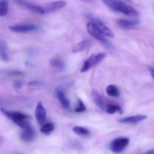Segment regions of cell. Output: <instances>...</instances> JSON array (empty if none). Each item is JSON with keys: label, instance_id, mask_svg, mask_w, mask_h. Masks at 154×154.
I'll list each match as a JSON object with an SVG mask.
<instances>
[{"label": "cell", "instance_id": "obj_22", "mask_svg": "<svg viewBox=\"0 0 154 154\" xmlns=\"http://www.w3.org/2000/svg\"><path fill=\"white\" fill-rule=\"evenodd\" d=\"M8 12V3L5 0L0 1V17L5 16Z\"/></svg>", "mask_w": 154, "mask_h": 154}, {"label": "cell", "instance_id": "obj_19", "mask_svg": "<svg viewBox=\"0 0 154 154\" xmlns=\"http://www.w3.org/2000/svg\"><path fill=\"white\" fill-rule=\"evenodd\" d=\"M51 66L55 68L56 69L59 71H63V69H65V63L63 61V60H60V59H54V60H52L51 62H50Z\"/></svg>", "mask_w": 154, "mask_h": 154}, {"label": "cell", "instance_id": "obj_28", "mask_svg": "<svg viewBox=\"0 0 154 154\" xmlns=\"http://www.w3.org/2000/svg\"><path fill=\"white\" fill-rule=\"evenodd\" d=\"M81 1L85 2H93L94 0H81Z\"/></svg>", "mask_w": 154, "mask_h": 154}, {"label": "cell", "instance_id": "obj_21", "mask_svg": "<svg viewBox=\"0 0 154 154\" xmlns=\"http://www.w3.org/2000/svg\"><path fill=\"white\" fill-rule=\"evenodd\" d=\"M73 132L77 135H81V136H87V135H90V131L86 128L81 127V126H76L73 127Z\"/></svg>", "mask_w": 154, "mask_h": 154}, {"label": "cell", "instance_id": "obj_30", "mask_svg": "<svg viewBox=\"0 0 154 154\" xmlns=\"http://www.w3.org/2000/svg\"><path fill=\"white\" fill-rule=\"evenodd\" d=\"M0 105H1V102H0Z\"/></svg>", "mask_w": 154, "mask_h": 154}, {"label": "cell", "instance_id": "obj_4", "mask_svg": "<svg viewBox=\"0 0 154 154\" xmlns=\"http://www.w3.org/2000/svg\"><path fill=\"white\" fill-rule=\"evenodd\" d=\"M105 57H106V54L104 53H99V54L91 55L90 58H88L84 62V64L83 65V67L81 69V72H86L90 70L92 67L96 66L100 62H102Z\"/></svg>", "mask_w": 154, "mask_h": 154}, {"label": "cell", "instance_id": "obj_2", "mask_svg": "<svg viewBox=\"0 0 154 154\" xmlns=\"http://www.w3.org/2000/svg\"><path fill=\"white\" fill-rule=\"evenodd\" d=\"M1 111L5 116H6L9 120L13 121L15 124L20 126L23 130L32 127L28 120L29 118V116L26 115L23 113L18 112V111H7V110H5L3 108L1 109Z\"/></svg>", "mask_w": 154, "mask_h": 154}, {"label": "cell", "instance_id": "obj_26", "mask_svg": "<svg viewBox=\"0 0 154 154\" xmlns=\"http://www.w3.org/2000/svg\"><path fill=\"white\" fill-rule=\"evenodd\" d=\"M149 72H150V75H151L152 78H153L154 80V67H153V66H150V67H149Z\"/></svg>", "mask_w": 154, "mask_h": 154}, {"label": "cell", "instance_id": "obj_27", "mask_svg": "<svg viewBox=\"0 0 154 154\" xmlns=\"http://www.w3.org/2000/svg\"><path fill=\"white\" fill-rule=\"evenodd\" d=\"M142 154H154V148L153 149H150V150H147V151L144 152Z\"/></svg>", "mask_w": 154, "mask_h": 154}, {"label": "cell", "instance_id": "obj_7", "mask_svg": "<svg viewBox=\"0 0 154 154\" xmlns=\"http://www.w3.org/2000/svg\"><path fill=\"white\" fill-rule=\"evenodd\" d=\"M9 29L14 32H29L34 31L37 29V26L34 24H15V25L10 26L8 27Z\"/></svg>", "mask_w": 154, "mask_h": 154}, {"label": "cell", "instance_id": "obj_14", "mask_svg": "<svg viewBox=\"0 0 154 154\" xmlns=\"http://www.w3.org/2000/svg\"><path fill=\"white\" fill-rule=\"evenodd\" d=\"M92 45V42L89 39H84V40L81 41V42H78V44L75 45L73 47V49H72V51L73 53H78L81 52V51H84L87 48H90Z\"/></svg>", "mask_w": 154, "mask_h": 154}, {"label": "cell", "instance_id": "obj_5", "mask_svg": "<svg viewBox=\"0 0 154 154\" xmlns=\"http://www.w3.org/2000/svg\"><path fill=\"white\" fill-rule=\"evenodd\" d=\"M129 143V139L125 137L115 138L110 144V149L115 153H120L125 150Z\"/></svg>", "mask_w": 154, "mask_h": 154}, {"label": "cell", "instance_id": "obj_10", "mask_svg": "<svg viewBox=\"0 0 154 154\" xmlns=\"http://www.w3.org/2000/svg\"><path fill=\"white\" fill-rule=\"evenodd\" d=\"M66 5V2L63 1V0H60V1L53 2L48 3L45 5L44 8L45 13H49V12L56 11L60 10V9L63 8Z\"/></svg>", "mask_w": 154, "mask_h": 154}, {"label": "cell", "instance_id": "obj_29", "mask_svg": "<svg viewBox=\"0 0 154 154\" xmlns=\"http://www.w3.org/2000/svg\"><path fill=\"white\" fill-rule=\"evenodd\" d=\"M126 1H128V2H131L132 0H126Z\"/></svg>", "mask_w": 154, "mask_h": 154}, {"label": "cell", "instance_id": "obj_17", "mask_svg": "<svg viewBox=\"0 0 154 154\" xmlns=\"http://www.w3.org/2000/svg\"><path fill=\"white\" fill-rule=\"evenodd\" d=\"M57 97L58 99V100L60 101V102L61 103V105H63V107L66 109H69L70 108V102H69V99L66 98V96H65L64 93L61 91H58L57 93Z\"/></svg>", "mask_w": 154, "mask_h": 154}, {"label": "cell", "instance_id": "obj_8", "mask_svg": "<svg viewBox=\"0 0 154 154\" xmlns=\"http://www.w3.org/2000/svg\"><path fill=\"white\" fill-rule=\"evenodd\" d=\"M46 110L45 107L42 105V102H39L35 109V117L38 123L40 126H43L44 123L46 121Z\"/></svg>", "mask_w": 154, "mask_h": 154}, {"label": "cell", "instance_id": "obj_3", "mask_svg": "<svg viewBox=\"0 0 154 154\" xmlns=\"http://www.w3.org/2000/svg\"><path fill=\"white\" fill-rule=\"evenodd\" d=\"M87 32H88L92 37H93L95 39L99 41V42H100V43H102V45H105V47H107V48H111V45L110 44V42L105 38V35H103L98 30V29L96 28V26L93 24V22L90 21V22L87 24Z\"/></svg>", "mask_w": 154, "mask_h": 154}, {"label": "cell", "instance_id": "obj_12", "mask_svg": "<svg viewBox=\"0 0 154 154\" xmlns=\"http://www.w3.org/2000/svg\"><path fill=\"white\" fill-rule=\"evenodd\" d=\"M35 138V132L32 127L23 129L20 134L21 140L24 142H31V141H34Z\"/></svg>", "mask_w": 154, "mask_h": 154}, {"label": "cell", "instance_id": "obj_1", "mask_svg": "<svg viewBox=\"0 0 154 154\" xmlns=\"http://www.w3.org/2000/svg\"><path fill=\"white\" fill-rule=\"evenodd\" d=\"M104 4L113 11L121 13L127 16H138V11L132 6L120 0H102Z\"/></svg>", "mask_w": 154, "mask_h": 154}, {"label": "cell", "instance_id": "obj_25", "mask_svg": "<svg viewBox=\"0 0 154 154\" xmlns=\"http://www.w3.org/2000/svg\"><path fill=\"white\" fill-rule=\"evenodd\" d=\"M22 86H23V82H22V81H16V82L14 83V87L16 89L21 88V87H22Z\"/></svg>", "mask_w": 154, "mask_h": 154}, {"label": "cell", "instance_id": "obj_11", "mask_svg": "<svg viewBox=\"0 0 154 154\" xmlns=\"http://www.w3.org/2000/svg\"><path fill=\"white\" fill-rule=\"evenodd\" d=\"M91 97H92V99H93V102H94V103L96 104V105H97L100 109L105 111V108H106L105 104V101H104V99L102 96V95H101L97 90H93V91H92Z\"/></svg>", "mask_w": 154, "mask_h": 154}, {"label": "cell", "instance_id": "obj_18", "mask_svg": "<svg viewBox=\"0 0 154 154\" xmlns=\"http://www.w3.org/2000/svg\"><path fill=\"white\" fill-rule=\"evenodd\" d=\"M107 94L111 97H118L120 96L119 89L115 85H109L106 87Z\"/></svg>", "mask_w": 154, "mask_h": 154}, {"label": "cell", "instance_id": "obj_6", "mask_svg": "<svg viewBox=\"0 0 154 154\" xmlns=\"http://www.w3.org/2000/svg\"><path fill=\"white\" fill-rule=\"evenodd\" d=\"M91 22L93 23L95 26H96V28L98 29L99 32L102 33L103 35L108 36V37H114V32L111 31V29L108 26H107L103 22L100 20H98L96 18H92L90 20Z\"/></svg>", "mask_w": 154, "mask_h": 154}, {"label": "cell", "instance_id": "obj_15", "mask_svg": "<svg viewBox=\"0 0 154 154\" xmlns=\"http://www.w3.org/2000/svg\"><path fill=\"white\" fill-rule=\"evenodd\" d=\"M0 59L2 61L8 62L9 60L8 50L5 41L0 38Z\"/></svg>", "mask_w": 154, "mask_h": 154}, {"label": "cell", "instance_id": "obj_13", "mask_svg": "<svg viewBox=\"0 0 154 154\" xmlns=\"http://www.w3.org/2000/svg\"><path fill=\"white\" fill-rule=\"evenodd\" d=\"M147 117L146 115L139 114V115H135L121 119L120 120V122L121 123H125V124H135V123H138L144 120Z\"/></svg>", "mask_w": 154, "mask_h": 154}, {"label": "cell", "instance_id": "obj_9", "mask_svg": "<svg viewBox=\"0 0 154 154\" xmlns=\"http://www.w3.org/2000/svg\"><path fill=\"white\" fill-rule=\"evenodd\" d=\"M17 3L21 5L22 7L26 8L28 10L31 11L35 12V13L37 14H45V10H44L43 7H41V6L37 5L32 4L31 2H28L23 1V0H17Z\"/></svg>", "mask_w": 154, "mask_h": 154}, {"label": "cell", "instance_id": "obj_16", "mask_svg": "<svg viewBox=\"0 0 154 154\" xmlns=\"http://www.w3.org/2000/svg\"><path fill=\"white\" fill-rule=\"evenodd\" d=\"M117 25L122 29H128L133 28L138 23V21L137 20H129L126 19H118L117 20Z\"/></svg>", "mask_w": 154, "mask_h": 154}, {"label": "cell", "instance_id": "obj_31", "mask_svg": "<svg viewBox=\"0 0 154 154\" xmlns=\"http://www.w3.org/2000/svg\"><path fill=\"white\" fill-rule=\"evenodd\" d=\"M153 7H154V5H153Z\"/></svg>", "mask_w": 154, "mask_h": 154}, {"label": "cell", "instance_id": "obj_24", "mask_svg": "<svg viewBox=\"0 0 154 154\" xmlns=\"http://www.w3.org/2000/svg\"><path fill=\"white\" fill-rule=\"evenodd\" d=\"M86 111V106L84 105V102L79 99L78 100V104L75 108V111L77 113H81V112H84V111Z\"/></svg>", "mask_w": 154, "mask_h": 154}, {"label": "cell", "instance_id": "obj_20", "mask_svg": "<svg viewBox=\"0 0 154 154\" xmlns=\"http://www.w3.org/2000/svg\"><path fill=\"white\" fill-rule=\"evenodd\" d=\"M105 111L107 113L110 114H114L115 112H119L120 114L123 113V110L120 108V106L117 105H108L105 108Z\"/></svg>", "mask_w": 154, "mask_h": 154}, {"label": "cell", "instance_id": "obj_23", "mask_svg": "<svg viewBox=\"0 0 154 154\" xmlns=\"http://www.w3.org/2000/svg\"><path fill=\"white\" fill-rule=\"evenodd\" d=\"M54 130V125L53 123H49L45 124L41 128V132L45 135H50Z\"/></svg>", "mask_w": 154, "mask_h": 154}]
</instances>
